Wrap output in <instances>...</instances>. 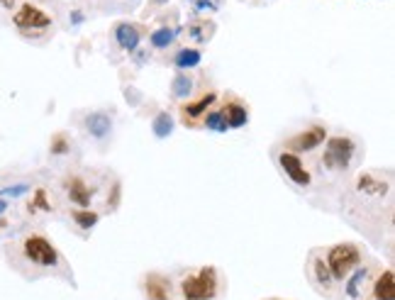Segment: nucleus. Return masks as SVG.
<instances>
[{
	"label": "nucleus",
	"mask_w": 395,
	"mask_h": 300,
	"mask_svg": "<svg viewBox=\"0 0 395 300\" xmlns=\"http://www.w3.org/2000/svg\"><path fill=\"white\" fill-rule=\"evenodd\" d=\"M183 296L186 300H213L218 296V271L205 266L196 276H188L183 281Z\"/></svg>",
	"instance_id": "obj_1"
},
{
	"label": "nucleus",
	"mask_w": 395,
	"mask_h": 300,
	"mask_svg": "<svg viewBox=\"0 0 395 300\" xmlns=\"http://www.w3.org/2000/svg\"><path fill=\"white\" fill-rule=\"evenodd\" d=\"M359 261H361V254L354 244H337L327 254V269L337 281H342V278L349 276V271L354 266H359Z\"/></svg>",
	"instance_id": "obj_2"
},
{
	"label": "nucleus",
	"mask_w": 395,
	"mask_h": 300,
	"mask_svg": "<svg viewBox=\"0 0 395 300\" xmlns=\"http://www.w3.org/2000/svg\"><path fill=\"white\" fill-rule=\"evenodd\" d=\"M354 157V142L349 137H332L324 147V157L322 162L329 166V169H346Z\"/></svg>",
	"instance_id": "obj_3"
},
{
	"label": "nucleus",
	"mask_w": 395,
	"mask_h": 300,
	"mask_svg": "<svg viewBox=\"0 0 395 300\" xmlns=\"http://www.w3.org/2000/svg\"><path fill=\"white\" fill-rule=\"evenodd\" d=\"M25 254H27V259L37 266H57V261H59V254L52 246V242L40 237V234H32V237L25 239Z\"/></svg>",
	"instance_id": "obj_4"
},
{
	"label": "nucleus",
	"mask_w": 395,
	"mask_h": 300,
	"mask_svg": "<svg viewBox=\"0 0 395 300\" xmlns=\"http://www.w3.org/2000/svg\"><path fill=\"white\" fill-rule=\"evenodd\" d=\"M15 25H18L20 30H47L52 25V18L42 13L40 8L27 3L15 13Z\"/></svg>",
	"instance_id": "obj_5"
},
{
	"label": "nucleus",
	"mask_w": 395,
	"mask_h": 300,
	"mask_svg": "<svg viewBox=\"0 0 395 300\" xmlns=\"http://www.w3.org/2000/svg\"><path fill=\"white\" fill-rule=\"evenodd\" d=\"M278 164H281V169H283L285 174L290 176V181H293V184H297V186H307V184H310V174H307V169L300 164V159H297L295 154L283 152L278 157Z\"/></svg>",
	"instance_id": "obj_6"
},
{
	"label": "nucleus",
	"mask_w": 395,
	"mask_h": 300,
	"mask_svg": "<svg viewBox=\"0 0 395 300\" xmlns=\"http://www.w3.org/2000/svg\"><path fill=\"white\" fill-rule=\"evenodd\" d=\"M324 137H327L324 127L315 125V127H310L307 132H302V135H297L293 142H290V149H293V152H312L317 144L324 142Z\"/></svg>",
	"instance_id": "obj_7"
},
{
	"label": "nucleus",
	"mask_w": 395,
	"mask_h": 300,
	"mask_svg": "<svg viewBox=\"0 0 395 300\" xmlns=\"http://www.w3.org/2000/svg\"><path fill=\"white\" fill-rule=\"evenodd\" d=\"M373 298L376 300H395V273L388 269L378 276L376 286H373Z\"/></svg>",
	"instance_id": "obj_8"
},
{
	"label": "nucleus",
	"mask_w": 395,
	"mask_h": 300,
	"mask_svg": "<svg viewBox=\"0 0 395 300\" xmlns=\"http://www.w3.org/2000/svg\"><path fill=\"white\" fill-rule=\"evenodd\" d=\"M115 40L122 49L132 52V49H137V44H139V30L134 28V25L122 23V25H117L115 28Z\"/></svg>",
	"instance_id": "obj_9"
},
{
	"label": "nucleus",
	"mask_w": 395,
	"mask_h": 300,
	"mask_svg": "<svg viewBox=\"0 0 395 300\" xmlns=\"http://www.w3.org/2000/svg\"><path fill=\"white\" fill-rule=\"evenodd\" d=\"M171 296V283L166 278L149 276L147 278V298L149 300H169Z\"/></svg>",
	"instance_id": "obj_10"
},
{
	"label": "nucleus",
	"mask_w": 395,
	"mask_h": 300,
	"mask_svg": "<svg viewBox=\"0 0 395 300\" xmlns=\"http://www.w3.org/2000/svg\"><path fill=\"white\" fill-rule=\"evenodd\" d=\"M66 188H69V198H71V203H76V205H81V208L90 205V191L81 179H71L66 184Z\"/></svg>",
	"instance_id": "obj_11"
},
{
	"label": "nucleus",
	"mask_w": 395,
	"mask_h": 300,
	"mask_svg": "<svg viewBox=\"0 0 395 300\" xmlns=\"http://www.w3.org/2000/svg\"><path fill=\"white\" fill-rule=\"evenodd\" d=\"M86 125H88V132L95 137H105L110 132V117L105 112H93V115L86 117Z\"/></svg>",
	"instance_id": "obj_12"
},
{
	"label": "nucleus",
	"mask_w": 395,
	"mask_h": 300,
	"mask_svg": "<svg viewBox=\"0 0 395 300\" xmlns=\"http://www.w3.org/2000/svg\"><path fill=\"white\" fill-rule=\"evenodd\" d=\"M223 115H225V122H227V127H242V125H247V120H249V115H247V110L242 108L240 103H227V108L223 110Z\"/></svg>",
	"instance_id": "obj_13"
},
{
	"label": "nucleus",
	"mask_w": 395,
	"mask_h": 300,
	"mask_svg": "<svg viewBox=\"0 0 395 300\" xmlns=\"http://www.w3.org/2000/svg\"><path fill=\"white\" fill-rule=\"evenodd\" d=\"M213 103H215V93H208V95H203L200 100H196V103L183 105V115H186V117H198V115H203V112L208 110Z\"/></svg>",
	"instance_id": "obj_14"
},
{
	"label": "nucleus",
	"mask_w": 395,
	"mask_h": 300,
	"mask_svg": "<svg viewBox=\"0 0 395 300\" xmlns=\"http://www.w3.org/2000/svg\"><path fill=\"white\" fill-rule=\"evenodd\" d=\"M200 64V52L198 49H183L176 54V66L178 68H196Z\"/></svg>",
	"instance_id": "obj_15"
},
{
	"label": "nucleus",
	"mask_w": 395,
	"mask_h": 300,
	"mask_svg": "<svg viewBox=\"0 0 395 300\" xmlns=\"http://www.w3.org/2000/svg\"><path fill=\"white\" fill-rule=\"evenodd\" d=\"M173 40H176V30L161 28V30L151 32V44H154L156 49H164V47H169Z\"/></svg>",
	"instance_id": "obj_16"
},
{
	"label": "nucleus",
	"mask_w": 395,
	"mask_h": 300,
	"mask_svg": "<svg viewBox=\"0 0 395 300\" xmlns=\"http://www.w3.org/2000/svg\"><path fill=\"white\" fill-rule=\"evenodd\" d=\"M173 130V120L169 112H161V115H156L154 120V135L156 137H169Z\"/></svg>",
	"instance_id": "obj_17"
},
{
	"label": "nucleus",
	"mask_w": 395,
	"mask_h": 300,
	"mask_svg": "<svg viewBox=\"0 0 395 300\" xmlns=\"http://www.w3.org/2000/svg\"><path fill=\"white\" fill-rule=\"evenodd\" d=\"M73 220L78 222V227L90 229L95 222H98V215H95V212H88V210H76L73 212Z\"/></svg>",
	"instance_id": "obj_18"
},
{
	"label": "nucleus",
	"mask_w": 395,
	"mask_h": 300,
	"mask_svg": "<svg viewBox=\"0 0 395 300\" xmlns=\"http://www.w3.org/2000/svg\"><path fill=\"white\" fill-rule=\"evenodd\" d=\"M191 88H193L191 78L176 76V81H173V95H176V98H183V95H188V93H191Z\"/></svg>",
	"instance_id": "obj_19"
},
{
	"label": "nucleus",
	"mask_w": 395,
	"mask_h": 300,
	"mask_svg": "<svg viewBox=\"0 0 395 300\" xmlns=\"http://www.w3.org/2000/svg\"><path fill=\"white\" fill-rule=\"evenodd\" d=\"M205 125H208L210 130H215V132H225L227 130V122H225L223 112H210L208 120H205Z\"/></svg>",
	"instance_id": "obj_20"
},
{
	"label": "nucleus",
	"mask_w": 395,
	"mask_h": 300,
	"mask_svg": "<svg viewBox=\"0 0 395 300\" xmlns=\"http://www.w3.org/2000/svg\"><path fill=\"white\" fill-rule=\"evenodd\" d=\"M378 181H373L371 176H361L359 179V188L361 191H369V193H383L386 191V186H376Z\"/></svg>",
	"instance_id": "obj_21"
},
{
	"label": "nucleus",
	"mask_w": 395,
	"mask_h": 300,
	"mask_svg": "<svg viewBox=\"0 0 395 300\" xmlns=\"http://www.w3.org/2000/svg\"><path fill=\"white\" fill-rule=\"evenodd\" d=\"M315 273H317V281L324 283V286L332 283V273H329V269L324 266V261H315Z\"/></svg>",
	"instance_id": "obj_22"
},
{
	"label": "nucleus",
	"mask_w": 395,
	"mask_h": 300,
	"mask_svg": "<svg viewBox=\"0 0 395 300\" xmlns=\"http://www.w3.org/2000/svg\"><path fill=\"white\" fill-rule=\"evenodd\" d=\"M364 278H366V269H364V271H359V273H356V276L349 281V286H346V293H349L351 298H356V286H359V283L364 281Z\"/></svg>",
	"instance_id": "obj_23"
},
{
	"label": "nucleus",
	"mask_w": 395,
	"mask_h": 300,
	"mask_svg": "<svg viewBox=\"0 0 395 300\" xmlns=\"http://www.w3.org/2000/svg\"><path fill=\"white\" fill-rule=\"evenodd\" d=\"M35 208H42V210H49V203H47V193L42 191V188L35 193V205H32V210H35Z\"/></svg>",
	"instance_id": "obj_24"
},
{
	"label": "nucleus",
	"mask_w": 395,
	"mask_h": 300,
	"mask_svg": "<svg viewBox=\"0 0 395 300\" xmlns=\"http://www.w3.org/2000/svg\"><path fill=\"white\" fill-rule=\"evenodd\" d=\"M52 152H54V154H64V152H66V139H64V137H57V142H54Z\"/></svg>",
	"instance_id": "obj_25"
},
{
	"label": "nucleus",
	"mask_w": 395,
	"mask_h": 300,
	"mask_svg": "<svg viewBox=\"0 0 395 300\" xmlns=\"http://www.w3.org/2000/svg\"><path fill=\"white\" fill-rule=\"evenodd\" d=\"M5 193H8V196H20V193H25V186H18V188H8Z\"/></svg>",
	"instance_id": "obj_26"
},
{
	"label": "nucleus",
	"mask_w": 395,
	"mask_h": 300,
	"mask_svg": "<svg viewBox=\"0 0 395 300\" xmlns=\"http://www.w3.org/2000/svg\"><path fill=\"white\" fill-rule=\"evenodd\" d=\"M0 5H3V8H13L15 0H0Z\"/></svg>",
	"instance_id": "obj_27"
},
{
	"label": "nucleus",
	"mask_w": 395,
	"mask_h": 300,
	"mask_svg": "<svg viewBox=\"0 0 395 300\" xmlns=\"http://www.w3.org/2000/svg\"><path fill=\"white\" fill-rule=\"evenodd\" d=\"M5 205H8V203H3V200H0V212H3V210H5Z\"/></svg>",
	"instance_id": "obj_28"
},
{
	"label": "nucleus",
	"mask_w": 395,
	"mask_h": 300,
	"mask_svg": "<svg viewBox=\"0 0 395 300\" xmlns=\"http://www.w3.org/2000/svg\"><path fill=\"white\" fill-rule=\"evenodd\" d=\"M156 3H166V0H156Z\"/></svg>",
	"instance_id": "obj_29"
}]
</instances>
